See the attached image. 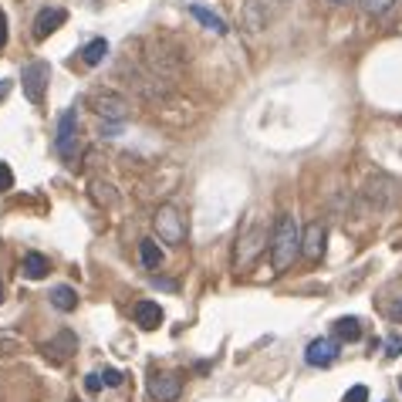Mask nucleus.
<instances>
[{
  "label": "nucleus",
  "instance_id": "2eb2a0df",
  "mask_svg": "<svg viewBox=\"0 0 402 402\" xmlns=\"http://www.w3.org/2000/svg\"><path fill=\"white\" fill-rule=\"evenodd\" d=\"M20 271H24V278H28V280H41V278H47L51 264H47L45 254L31 250V254H24V264H20Z\"/></svg>",
  "mask_w": 402,
  "mask_h": 402
},
{
  "label": "nucleus",
  "instance_id": "393cba45",
  "mask_svg": "<svg viewBox=\"0 0 402 402\" xmlns=\"http://www.w3.org/2000/svg\"><path fill=\"white\" fill-rule=\"evenodd\" d=\"M386 314L392 318V321H396V325H402V294L396 297V301H392V305H389V308H386Z\"/></svg>",
  "mask_w": 402,
  "mask_h": 402
},
{
  "label": "nucleus",
  "instance_id": "f3484780",
  "mask_svg": "<svg viewBox=\"0 0 402 402\" xmlns=\"http://www.w3.org/2000/svg\"><path fill=\"white\" fill-rule=\"evenodd\" d=\"M105 54H109V41H105V37H95V41H88V45L81 47V61L88 64V68L102 64L105 61Z\"/></svg>",
  "mask_w": 402,
  "mask_h": 402
},
{
  "label": "nucleus",
  "instance_id": "a878e982",
  "mask_svg": "<svg viewBox=\"0 0 402 402\" xmlns=\"http://www.w3.org/2000/svg\"><path fill=\"white\" fill-rule=\"evenodd\" d=\"M386 355L389 358H399L402 355V338H399V335H392V338L386 341Z\"/></svg>",
  "mask_w": 402,
  "mask_h": 402
},
{
  "label": "nucleus",
  "instance_id": "cd10ccee",
  "mask_svg": "<svg viewBox=\"0 0 402 402\" xmlns=\"http://www.w3.org/2000/svg\"><path fill=\"white\" fill-rule=\"evenodd\" d=\"M7 45V17H4V11H0V47Z\"/></svg>",
  "mask_w": 402,
  "mask_h": 402
},
{
  "label": "nucleus",
  "instance_id": "412c9836",
  "mask_svg": "<svg viewBox=\"0 0 402 402\" xmlns=\"http://www.w3.org/2000/svg\"><path fill=\"white\" fill-rule=\"evenodd\" d=\"M358 4H362V11L369 17H386L396 7V0H358Z\"/></svg>",
  "mask_w": 402,
  "mask_h": 402
},
{
  "label": "nucleus",
  "instance_id": "20e7f679",
  "mask_svg": "<svg viewBox=\"0 0 402 402\" xmlns=\"http://www.w3.org/2000/svg\"><path fill=\"white\" fill-rule=\"evenodd\" d=\"M20 85H24V95H28L31 105H45V92H47V85H51V64L41 61V58L31 64H24Z\"/></svg>",
  "mask_w": 402,
  "mask_h": 402
},
{
  "label": "nucleus",
  "instance_id": "b1692460",
  "mask_svg": "<svg viewBox=\"0 0 402 402\" xmlns=\"http://www.w3.org/2000/svg\"><path fill=\"white\" fill-rule=\"evenodd\" d=\"M102 382H105V386H112V389L122 386V372H119V369H105V372H102Z\"/></svg>",
  "mask_w": 402,
  "mask_h": 402
},
{
  "label": "nucleus",
  "instance_id": "0eeeda50",
  "mask_svg": "<svg viewBox=\"0 0 402 402\" xmlns=\"http://www.w3.org/2000/svg\"><path fill=\"white\" fill-rule=\"evenodd\" d=\"M365 196H369V203L375 210H389L392 203L399 200V186H396V179H389V176H375L365 186Z\"/></svg>",
  "mask_w": 402,
  "mask_h": 402
},
{
  "label": "nucleus",
  "instance_id": "f03ea898",
  "mask_svg": "<svg viewBox=\"0 0 402 402\" xmlns=\"http://www.w3.org/2000/svg\"><path fill=\"white\" fill-rule=\"evenodd\" d=\"M54 153L61 155L68 166H75L78 159V112L64 109L58 119V132H54Z\"/></svg>",
  "mask_w": 402,
  "mask_h": 402
},
{
  "label": "nucleus",
  "instance_id": "6ab92c4d",
  "mask_svg": "<svg viewBox=\"0 0 402 402\" xmlns=\"http://www.w3.org/2000/svg\"><path fill=\"white\" fill-rule=\"evenodd\" d=\"M51 305H54L58 311H75V308H78L75 288H68V284H58V288L51 291Z\"/></svg>",
  "mask_w": 402,
  "mask_h": 402
},
{
  "label": "nucleus",
  "instance_id": "423d86ee",
  "mask_svg": "<svg viewBox=\"0 0 402 402\" xmlns=\"http://www.w3.org/2000/svg\"><path fill=\"white\" fill-rule=\"evenodd\" d=\"M153 223H155V230H159V237H162L166 244H172V247H179L186 240V223H183V217H179V210L170 206V203L155 210Z\"/></svg>",
  "mask_w": 402,
  "mask_h": 402
},
{
  "label": "nucleus",
  "instance_id": "f8f14e48",
  "mask_svg": "<svg viewBox=\"0 0 402 402\" xmlns=\"http://www.w3.org/2000/svg\"><path fill=\"white\" fill-rule=\"evenodd\" d=\"M47 358H58V362H64V358H71L78 352V338L71 335V331H58L54 338L45 345Z\"/></svg>",
  "mask_w": 402,
  "mask_h": 402
},
{
  "label": "nucleus",
  "instance_id": "9d476101",
  "mask_svg": "<svg viewBox=\"0 0 402 402\" xmlns=\"http://www.w3.org/2000/svg\"><path fill=\"white\" fill-rule=\"evenodd\" d=\"M335 358H338V341L335 338H314L305 352V362L311 369H328V365H335Z\"/></svg>",
  "mask_w": 402,
  "mask_h": 402
},
{
  "label": "nucleus",
  "instance_id": "4468645a",
  "mask_svg": "<svg viewBox=\"0 0 402 402\" xmlns=\"http://www.w3.org/2000/svg\"><path fill=\"white\" fill-rule=\"evenodd\" d=\"M132 314H136V325L146 328V331H153V328L162 325V308H159L155 301H139V305L132 308Z\"/></svg>",
  "mask_w": 402,
  "mask_h": 402
},
{
  "label": "nucleus",
  "instance_id": "ddd939ff",
  "mask_svg": "<svg viewBox=\"0 0 402 402\" xmlns=\"http://www.w3.org/2000/svg\"><path fill=\"white\" fill-rule=\"evenodd\" d=\"M240 28L250 34L267 28V11L261 7V0H247V4L240 7Z\"/></svg>",
  "mask_w": 402,
  "mask_h": 402
},
{
  "label": "nucleus",
  "instance_id": "dca6fc26",
  "mask_svg": "<svg viewBox=\"0 0 402 402\" xmlns=\"http://www.w3.org/2000/svg\"><path fill=\"white\" fill-rule=\"evenodd\" d=\"M189 14L196 17L203 28H210L213 34H227V31H230V28H227V20H223L220 14H213V11H206L203 4H193V7H189Z\"/></svg>",
  "mask_w": 402,
  "mask_h": 402
},
{
  "label": "nucleus",
  "instance_id": "4be33fe9",
  "mask_svg": "<svg viewBox=\"0 0 402 402\" xmlns=\"http://www.w3.org/2000/svg\"><path fill=\"white\" fill-rule=\"evenodd\" d=\"M341 402H369V389L365 386H352L348 392H345V399Z\"/></svg>",
  "mask_w": 402,
  "mask_h": 402
},
{
  "label": "nucleus",
  "instance_id": "5701e85b",
  "mask_svg": "<svg viewBox=\"0 0 402 402\" xmlns=\"http://www.w3.org/2000/svg\"><path fill=\"white\" fill-rule=\"evenodd\" d=\"M7 189H14V172L7 162H0V193H7Z\"/></svg>",
  "mask_w": 402,
  "mask_h": 402
},
{
  "label": "nucleus",
  "instance_id": "7ed1b4c3",
  "mask_svg": "<svg viewBox=\"0 0 402 402\" xmlns=\"http://www.w3.org/2000/svg\"><path fill=\"white\" fill-rule=\"evenodd\" d=\"M88 105H92L105 122H125L129 119V98L119 92H112V88H95L88 95Z\"/></svg>",
  "mask_w": 402,
  "mask_h": 402
},
{
  "label": "nucleus",
  "instance_id": "39448f33",
  "mask_svg": "<svg viewBox=\"0 0 402 402\" xmlns=\"http://www.w3.org/2000/svg\"><path fill=\"white\" fill-rule=\"evenodd\" d=\"M267 247V230H264L261 223H254L247 233H240V240H237V254H233V264H237V271H244L250 264L257 261Z\"/></svg>",
  "mask_w": 402,
  "mask_h": 402
},
{
  "label": "nucleus",
  "instance_id": "1a4fd4ad",
  "mask_svg": "<svg viewBox=\"0 0 402 402\" xmlns=\"http://www.w3.org/2000/svg\"><path fill=\"white\" fill-rule=\"evenodd\" d=\"M325 240H328V227L325 220H311L308 227H305V240H301V254L308 257L311 264L321 261L325 257Z\"/></svg>",
  "mask_w": 402,
  "mask_h": 402
},
{
  "label": "nucleus",
  "instance_id": "aec40b11",
  "mask_svg": "<svg viewBox=\"0 0 402 402\" xmlns=\"http://www.w3.org/2000/svg\"><path fill=\"white\" fill-rule=\"evenodd\" d=\"M139 257H142V264H146V267H159V264H162V250H159V244H155V240H142L139 244Z\"/></svg>",
  "mask_w": 402,
  "mask_h": 402
},
{
  "label": "nucleus",
  "instance_id": "6e6552de",
  "mask_svg": "<svg viewBox=\"0 0 402 402\" xmlns=\"http://www.w3.org/2000/svg\"><path fill=\"white\" fill-rule=\"evenodd\" d=\"M179 392H183V379L176 372H159L149 379V399L153 402H172L179 399Z\"/></svg>",
  "mask_w": 402,
  "mask_h": 402
},
{
  "label": "nucleus",
  "instance_id": "c85d7f7f",
  "mask_svg": "<svg viewBox=\"0 0 402 402\" xmlns=\"http://www.w3.org/2000/svg\"><path fill=\"white\" fill-rule=\"evenodd\" d=\"M7 95H11V81H7V78H4V81H0V102H4V98H7Z\"/></svg>",
  "mask_w": 402,
  "mask_h": 402
},
{
  "label": "nucleus",
  "instance_id": "9b49d317",
  "mask_svg": "<svg viewBox=\"0 0 402 402\" xmlns=\"http://www.w3.org/2000/svg\"><path fill=\"white\" fill-rule=\"evenodd\" d=\"M64 20H68V11H61V7H45L41 14L34 17V37H37V41L51 37V34L58 31Z\"/></svg>",
  "mask_w": 402,
  "mask_h": 402
},
{
  "label": "nucleus",
  "instance_id": "7c9ffc66",
  "mask_svg": "<svg viewBox=\"0 0 402 402\" xmlns=\"http://www.w3.org/2000/svg\"><path fill=\"white\" fill-rule=\"evenodd\" d=\"M331 4H348V0H331Z\"/></svg>",
  "mask_w": 402,
  "mask_h": 402
},
{
  "label": "nucleus",
  "instance_id": "bb28decb",
  "mask_svg": "<svg viewBox=\"0 0 402 402\" xmlns=\"http://www.w3.org/2000/svg\"><path fill=\"white\" fill-rule=\"evenodd\" d=\"M102 386H105V382H102V375H88V379H85V389H88V392H98Z\"/></svg>",
  "mask_w": 402,
  "mask_h": 402
},
{
  "label": "nucleus",
  "instance_id": "f257e3e1",
  "mask_svg": "<svg viewBox=\"0 0 402 402\" xmlns=\"http://www.w3.org/2000/svg\"><path fill=\"white\" fill-rule=\"evenodd\" d=\"M301 240H305V230L297 227V220L291 213H280L274 233H271V264L278 274H284L294 264V257L301 254Z\"/></svg>",
  "mask_w": 402,
  "mask_h": 402
},
{
  "label": "nucleus",
  "instance_id": "c756f323",
  "mask_svg": "<svg viewBox=\"0 0 402 402\" xmlns=\"http://www.w3.org/2000/svg\"><path fill=\"white\" fill-rule=\"evenodd\" d=\"M0 305H4V280H0Z\"/></svg>",
  "mask_w": 402,
  "mask_h": 402
},
{
  "label": "nucleus",
  "instance_id": "a211bd4d",
  "mask_svg": "<svg viewBox=\"0 0 402 402\" xmlns=\"http://www.w3.org/2000/svg\"><path fill=\"white\" fill-rule=\"evenodd\" d=\"M331 331H335V341H358L362 338V321L358 318H338Z\"/></svg>",
  "mask_w": 402,
  "mask_h": 402
}]
</instances>
